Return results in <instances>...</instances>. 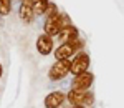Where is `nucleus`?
<instances>
[{
	"label": "nucleus",
	"mask_w": 124,
	"mask_h": 108,
	"mask_svg": "<svg viewBox=\"0 0 124 108\" xmlns=\"http://www.w3.org/2000/svg\"><path fill=\"white\" fill-rule=\"evenodd\" d=\"M68 25V18L65 15H61V13H56V15H53V17H48L46 22H45V33L50 35V37H55L58 35L61 28Z\"/></svg>",
	"instance_id": "f257e3e1"
},
{
	"label": "nucleus",
	"mask_w": 124,
	"mask_h": 108,
	"mask_svg": "<svg viewBox=\"0 0 124 108\" xmlns=\"http://www.w3.org/2000/svg\"><path fill=\"white\" fill-rule=\"evenodd\" d=\"M68 100L71 105H91L93 103V93L89 91H83V90H71L68 93Z\"/></svg>",
	"instance_id": "f03ea898"
},
{
	"label": "nucleus",
	"mask_w": 124,
	"mask_h": 108,
	"mask_svg": "<svg viewBox=\"0 0 124 108\" xmlns=\"http://www.w3.org/2000/svg\"><path fill=\"white\" fill-rule=\"evenodd\" d=\"M70 65H71V62L70 60H56V63L50 68V78L51 80H61L65 78L68 75V72H70Z\"/></svg>",
	"instance_id": "7ed1b4c3"
},
{
	"label": "nucleus",
	"mask_w": 124,
	"mask_h": 108,
	"mask_svg": "<svg viewBox=\"0 0 124 108\" xmlns=\"http://www.w3.org/2000/svg\"><path fill=\"white\" fill-rule=\"evenodd\" d=\"M88 67H89V57L86 53H78L70 65V72L73 75H79V73L88 72Z\"/></svg>",
	"instance_id": "20e7f679"
},
{
	"label": "nucleus",
	"mask_w": 124,
	"mask_h": 108,
	"mask_svg": "<svg viewBox=\"0 0 124 108\" xmlns=\"http://www.w3.org/2000/svg\"><path fill=\"white\" fill-rule=\"evenodd\" d=\"M91 83H93V73L85 72V73L76 75V78L71 83V90H83V91H86L91 87Z\"/></svg>",
	"instance_id": "39448f33"
},
{
	"label": "nucleus",
	"mask_w": 124,
	"mask_h": 108,
	"mask_svg": "<svg viewBox=\"0 0 124 108\" xmlns=\"http://www.w3.org/2000/svg\"><path fill=\"white\" fill-rule=\"evenodd\" d=\"M58 38L61 43H71L78 38V30L73 27V25H65L61 32L58 33Z\"/></svg>",
	"instance_id": "423d86ee"
},
{
	"label": "nucleus",
	"mask_w": 124,
	"mask_h": 108,
	"mask_svg": "<svg viewBox=\"0 0 124 108\" xmlns=\"http://www.w3.org/2000/svg\"><path fill=\"white\" fill-rule=\"evenodd\" d=\"M37 50H38L41 55H48L53 50V40H51V37L46 35V33L40 35L38 40H37Z\"/></svg>",
	"instance_id": "0eeeda50"
},
{
	"label": "nucleus",
	"mask_w": 124,
	"mask_h": 108,
	"mask_svg": "<svg viewBox=\"0 0 124 108\" xmlns=\"http://www.w3.org/2000/svg\"><path fill=\"white\" fill-rule=\"evenodd\" d=\"M65 101V93L63 91H51L45 98V107L46 108H58Z\"/></svg>",
	"instance_id": "6e6552de"
},
{
	"label": "nucleus",
	"mask_w": 124,
	"mask_h": 108,
	"mask_svg": "<svg viewBox=\"0 0 124 108\" xmlns=\"http://www.w3.org/2000/svg\"><path fill=\"white\" fill-rule=\"evenodd\" d=\"M33 5H31V0H23L22 5H20V18L23 20L25 23H30L33 20Z\"/></svg>",
	"instance_id": "1a4fd4ad"
},
{
	"label": "nucleus",
	"mask_w": 124,
	"mask_h": 108,
	"mask_svg": "<svg viewBox=\"0 0 124 108\" xmlns=\"http://www.w3.org/2000/svg\"><path fill=\"white\" fill-rule=\"evenodd\" d=\"M75 52L76 50L71 43H61L55 52V57H56V60H70L71 55H75Z\"/></svg>",
	"instance_id": "9d476101"
},
{
	"label": "nucleus",
	"mask_w": 124,
	"mask_h": 108,
	"mask_svg": "<svg viewBox=\"0 0 124 108\" xmlns=\"http://www.w3.org/2000/svg\"><path fill=\"white\" fill-rule=\"evenodd\" d=\"M48 0H31V5H33V15L38 17V15H43L45 10L48 7Z\"/></svg>",
	"instance_id": "9b49d317"
},
{
	"label": "nucleus",
	"mask_w": 124,
	"mask_h": 108,
	"mask_svg": "<svg viewBox=\"0 0 124 108\" xmlns=\"http://www.w3.org/2000/svg\"><path fill=\"white\" fill-rule=\"evenodd\" d=\"M12 10V0H0V15H8Z\"/></svg>",
	"instance_id": "f8f14e48"
},
{
	"label": "nucleus",
	"mask_w": 124,
	"mask_h": 108,
	"mask_svg": "<svg viewBox=\"0 0 124 108\" xmlns=\"http://www.w3.org/2000/svg\"><path fill=\"white\" fill-rule=\"evenodd\" d=\"M45 13H46V17H53V15H56V5H53V3H48L46 10H45Z\"/></svg>",
	"instance_id": "ddd939ff"
},
{
	"label": "nucleus",
	"mask_w": 124,
	"mask_h": 108,
	"mask_svg": "<svg viewBox=\"0 0 124 108\" xmlns=\"http://www.w3.org/2000/svg\"><path fill=\"white\" fill-rule=\"evenodd\" d=\"M2 73H3V68H2V63H0V78H2Z\"/></svg>",
	"instance_id": "4468645a"
}]
</instances>
